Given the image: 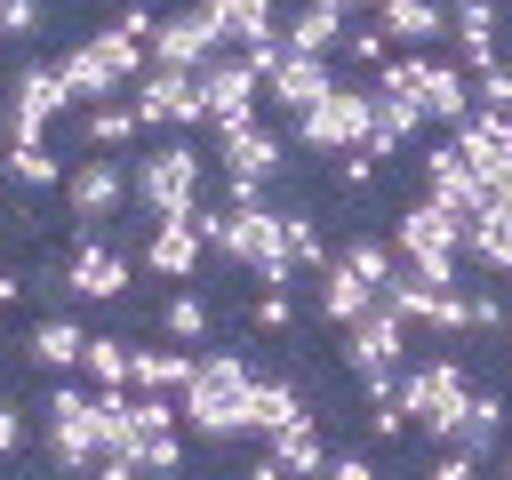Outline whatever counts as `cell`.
Instances as JSON below:
<instances>
[{
  "mask_svg": "<svg viewBox=\"0 0 512 480\" xmlns=\"http://www.w3.org/2000/svg\"><path fill=\"white\" fill-rule=\"evenodd\" d=\"M176 408H184V424H192L200 440L256 432V368H248L240 352H200V368H192V384L176 392Z\"/></svg>",
  "mask_w": 512,
  "mask_h": 480,
  "instance_id": "obj_1",
  "label": "cell"
},
{
  "mask_svg": "<svg viewBox=\"0 0 512 480\" xmlns=\"http://www.w3.org/2000/svg\"><path fill=\"white\" fill-rule=\"evenodd\" d=\"M368 128H376V88H360V80H336L320 104H304L296 112V144L304 152H352V144H368Z\"/></svg>",
  "mask_w": 512,
  "mask_h": 480,
  "instance_id": "obj_2",
  "label": "cell"
},
{
  "mask_svg": "<svg viewBox=\"0 0 512 480\" xmlns=\"http://www.w3.org/2000/svg\"><path fill=\"white\" fill-rule=\"evenodd\" d=\"M464 224L472 216H456L448 200H408L400 208V224H392V248L408 256V264H424V272H440V280H456V264H464Z\"/></svg>",
  "mask_w": 512,
  "mask_h": 480,
  "instance_id": "obj_3",
  "label": "cell"
},
{
  "mask_svg": "<svg viewBox=\"0 0 512 480\" xmlns=\"http://www.w3.org/2000/svg\"><path fill=\"white\" fill-rule=\"evenodd\" d=\"M200 184H208V160L192 144H152L136 160V208L144 216H192L200 208Z\"/></svg>",
  "mask_w": 512,
  "mask_h": 480,
  "instance_id": "obj_4",
  "label": "cell"
},
{
  "mask_svg": "<svg viewBox=\"0 0 512 480\" xmlns=\"http://www.w3.org/2000/svg\"><path fill=\"white\" fill-rule=\"evenodd\" d=\"M400 400H408L416 432H432V440H456V424H464V400H472V384H464V360L448 352V360H416V368H400Z\"/></svg>",
  "mask_w": 512,
  "mask_h": 480,
  "instance_id": "obj_5",
  "label": "cell"
},
{
  "mask_svg": "<svg viewBox=\"0 0 512 480\" xmlns=\"http://www.w3.org/2000/svg\"><path fill=\"white\" fill-rule=\"evenodd\" d=\"M120 96L144 112V128H208L200 72H184V64H144V72H136Z\"/></svg>",
  "mask_w": 512,
  "mask_h": 480,
  "instance_id": "obj_6",
  "label": "cell"
},
{
  "mask_svg": "<svg viewBox=\"0 0 512 480\" xmlns=\"http://www.w3.org/2000/svg\"><path fill=\"white\" fill-rule=\"evenodd\" d=\"M344 368L368 384V376H400L408 368V320L376 296L360 320H344Z\"/></svg>",
  "mask_w": 512,
  "mask_h": 480,
  "instance_id": "obj_7",
  "label": "cell"
},
{
  "mask_svg": "<svg viewBox=\"0 0 512 480\" xmlns=\"http://www.w3.org/2000/svg\"><path fill=\"white\" fill-rule=\"evenodd\" d=\"M72 112V88L56 64H24L8 88V144H48V128Z\"/></svg>",
  "mask_w": 512,
  "mask_h": 480,
  "instance_id": "obj_8",
  "label": "cell"
},
{
  "mask_svg": "<svg viewBox=\"0 0 512 480\" xmlns=\"http://www.w3.org/2000/svg\"><path fill=\"white\" fill-rule=\"evenodd\" d=\"M64 200H72V224L96 232V224H112V216L136 200V168H128V160H80V168L64 176Z\"/></svg>",
  "mask_w": 512,
  "mask_h": 480,
  "instance_id": "obj_9",
  "label": "cell"
},
{
  "mask_svg": "<svg viewBox=\"0 0 512 480\" xmlns=\"http://www.w3.org/2000/svg\"><path fill=\"white\" fill-rule=\"evenodd\" d=\"M200 96H208V128H224V120H248V112H256V96H264V72H256V56H248V48H216V56L200 64Z\"/></svg>",
  "mask_w": 512,
  "mask_h": 480,
  "instance_id": "obj_10",
  "label": "cell"
},
{
  "mask_svg": "<svg viewBox=\"0 0 512 480\" xmlns=\"http://www.w3.org/2000/svg\"><path fill=\"white\" fill-rule=\"evenodd\" d=\"M48 456H56V464H96V456H104L96 392H80V384H56V392H48Z\"/></svg>",
  "mask_w": 512,
  "mask_h": 480,
  "instance_id": "obj_11",
  "label": "cell"
},
{
  "mask_svg": "<svg viewBox=\"0 0 512 480\" xmlns=\"http://www.w3.org/2000/svg\"><path fill=\"white\" fill-rule=\"evenodd\" d=\"M216 48H224V24H216L208 0H200V8H176V16L152 24V64H184V72H200Z\"/></svg>",
  "mask_w": 512,
  "mask_h": 480,
  "instance_id": "obj_12",
  "label": "cell"
},
{
  "mask_svg": "<svg viewBox=\"0 0 512 480\" xmlns=\"http://www.w3.org/2000/svg\"><path fill=\"white\" fill-rule=\"evenodd\" d=\"M328 88H336V64H328V56H304V48L280 40V56H272V72H264V104H280V112L296 120V112L320 104Z\"/></svg>",
  "mask_w": 512,
  "mask_h": 480,
  "instance_id": "obj_13",
  "label": "cell"
},
{
  "mask_svg": "<svg viewBox=\"0 0 512 480\" xmlns=\"http://www.w3.org/2000/svg\"><path fill=\"white\" fill-rule=\"evenodd\" d=\"M216 160H224V176L272 184V176H280V136L256 128V112H248V120H224V128H216Z\"/></svg>",
  "mask_w": 512,
  "mask_h": 480,
  "instance_id": "obj_14",
  "label": "cell"
},
{
  "mask_svg": "<svg viewBox=\"0 0 512 480\" xmlns=\"http://www.w3.org/2000/svg\"><path fill=\"white\" fill-rule=\"evenodd\" d=\"M200 248H208V232H200V208H192V216H152V240H144V272H160V280H192Z\"/></svg>",
  "mask_w": 512,
  "mask_h": 480,
  "instance_id": "obj_15",
  "label": "cell"
},
{
  "mask_svg": "<svg viewBox=\"0 0 512 480\" xmlns=\"http://www.w3.org/2000/svg\"><path fill=\"white\" fill-rule=\"evenodd\" d=\"M64 288L72 296H88V304H112V296H128V256L120 248H104L96 232L72 248V264H64Z\"/></svg>",
  "mask_w": 512,
  "mask_h": 480,
  "instance_id": "obj_16",
  "label": "cell"
},
{
  "mask_svg": "<svg viewBox=\"0 0 512 480\" xmlns=\"http://www.w3.org/2000/svg\"><path fill=\"white\" fill-rule=\"evenodd\" d=\"M56 72H64V88H72V104H104V96H120V88H128V72L112 64V48H104V40L64 48V56H56Z\"/></svg>",
  "mask_w": 512,
  "mask_h": 480,
  "instance_id": "obj_17",
  "label": "cell"
},
{
  "mask_svg": "<svg viewBox=\"0 0 512 480\" xmlns=\"http://www.w3.org/2000/svg\"><path fill=\"white\" fill-rule=\"evenodd\" d=\"M424 192H432V200H448L456 216H472V208H480V176H472V152H464L456 136L424 152Z\"/></svg>",
  "mask_w": 512,
  "mask_h": 480,
  "instance_id": "obj_18",
  "label": "cell"
},
{
  "mask_svg": "<svg viewBox=\"0 0 512 480\" xmlns=\"http://www.w3.org/2000/svg\"><path fill=\"white\" fill-rule=\"evenodd\" d=\"M344 32H352V8H336V0H304V8L280 24V40H288V48H304V56H336V48H344Z\"/></svg>",
  "mask_w": 512,
  "mask_h": 480,
  "instance_id": "obj_19",
  "label": "cell"
},
{
  "mask_svg": "<svg viewBox=\"0 0 512 480\" xmlns=\"http://www.w3.org/2000/svg\"><path fill=\"white\" fill-rule=\"evenodd\" d=\"M416 96H424V112H432V120H448V128L480 104L472 72H464V64H440V56H424V88H416Z\"/></svg>",
  "mask_w": 512,
  "mask_h": 480,
  "instance_id": "obj_20",
  "label": "cell"
},
{
  "mask_svg": "<svg viewBox=\"0 0 512 480\" xmlns=\"http://www.w3.org/2000/svg\"><path fill=\"white\" fill-rule=\"evenodd\" d=\"M376 24H384L400 48H432V40H448V8H440V0H376Z\"/></svg>",
  "mask_w": 512,
  "mask_h": 480,
  "instance_id": "obj_21",
  "label": "cell"
},
{
  "mask_svg": "<svg viewBox=\"0 0 512 480\" xmlns=\"http://www.w3.org/2000/svg\"><path fill=\"white\" fill-rule=\"evenodd\" d=\"M464 264L512 280V208H480V216L464 224Z\"/></svg>",
  "mask_w": 512,
  "mask_h": 480,
  "instance_id": "obj_22",
  "label": "cell"
},
{
  "mask_svg": "<svg viewBox=\"0 0 512 480\" xmlns=\"http://www.w3.org/2000/svg\"><path fill=\"white\" fill-rule=\"evenodd\" d=\"M432 112H424V96H392V88H376V128H368V152L376 160H392L416 128H424Z\"/></svg>",
  "mask_w": 512,
  "mask_h": 480,
  "instance_id": "obj_23",
  "label": "cell"
},
{
  "mask_svg": "<svg viewBox=\"0 0 512 480\" xmlns=\"http://www.w3.org/2000/svg\"><path fill=\"white\" fill-rule=\"evenodd\" d=\"M192 368H200V360H192V352H176V336H168V344H136L128 384H136V392H184V384H192Z\"/></svg>",
  "mask_w": 512,
  "mask_h": 480,
  "instance_id": "obj_24",
  "label": "cell"
},
{
  "mask_svg": "<svg viewBox=\"0 0 512 480\" xmlns=\"http://www.w3.org/2000/svg\"><path fill=\"white\" fill-rule=\"evenodd\" d=\"M368 304H376V288H368L344 256H328V272H320V320H336V328H344V320H360Z\"/></svg>",
  "mask_w": 512,
  "mask_h": 480,
  "instance_id": "obj_25",
  "label": "cell"
},
{
  "mask_svg": "<svg viewBox=\"0 0 512 480\" xmlns=\"http://www.w3.org/2000/svg\"><path fill=\"white\" fill-rule=\"evenodd\" d=\"M216 24H224V48H256L280 32V0H208Z\"/></svg>",
  "mask_w": 512,
  "mask_h": 480,
  "instance_id": "obj_26",
  "label": "cell"
},
{
  "mask_svg": "<svg viewBox=\"0 0 512 480\" xmlns=\"http://www.w3.org/2000/svg\"><path fill=\"white\" fill-rule=\"evenodd\" d=\"M80 352H88V328H80V320H64V312H56V320H40V328H32V360H40V368L72 376V368H80Z\"/></svg>",
  "mask_w": 512,
  "mask_h": 480,
  "instance_id": "obj_27",
  "label": "cell"
},
{
  "mask_svg": "<svg viewBox=\"0 0 512 480\" xmlns=\"http://www.w3.org/2000/svg\"><path fill=\"white\" fill-rule=\"evenodd\" d=\"M288 424H312V416H304V392H296L288 376H256V440H272V432H288Z\"/></svg>",
  "mask_w": 512,
  "mask_h": 480,
  "instance_id": "obj_28",
  "label": "cell"
},
{
  "mask_svg": "<svg viewBox=\"0 0 512 480\" xmlns=\"http://www.w3.org/2000/svg\"><path fill=\"white\" fill-rule=\"evenodd\" d=\"M456 448H472V456H504V400H496V392H472V400H464Z\"/></svg>",
  "mask_w": 512,
  "mask_h": 480,
  "instance_id": "obj_29",
  "label": "cell"
},
{
  "mask_svg": "<svg viewBox=\"0 0 512 480\" xmlns=\"http://www.w3.org/2000/svg\"><path fill=\"white\" fill-rule=\"evenodd\" d=\"M80 128H88V144H96V152H120V144H136V136H144V112L104 96V104H88V120H80Z\"/></svg>",
  "mask_w": 512,
  "mask_h": 480,
  "instance_id": "obj_30",
  "label": "cell"
},
{
  "mask_svg": "<svg viewBox=\"0 0 512 480\" xmlns=\"http://www.w3.org/2000/svg\"><path fill=\"white\" fill-rule=\"evenodd\" d=\"M0 176L24 184V192H48V184H64V160H56L48 144H8V152H0Z\"/></svg>",
  "mask_w": 512,
  "mask_h": 480,
  "instance_id": "obj_31",
  "label": "cell"
},
{
  "mask_svg": "<svg viewBox=\"0 0 512 480\" xmlns=\"http://www.w3.org/2000/svg\"><path fill=\"white\" fill-rule=\"evenodd\" d=\"M128 360H136V344H128V336H88L80 376H88V384H128Z\"/></svg>",
  "mask_w": 512,
  "mask_h": 480,
  "instance_id": "obj_32",
  "label": "cell"
},
{
  "mask_svg": "<svg viewBox=\"0 0 512 480\" xmlns=\"http://www.w3.org/2000/svg\"><path fill=\"white\" fill-rule=\"evenodd\" d=\"M320 464H328V448H320V432H312V424L272 432V472H320Z\"/></svg>",
  "mask_w": 512,
  "mask_h": 480,
  "instance_id": "obj_33",
  "label": "cell"
},
{
  "mask_svg": "<svg viewBox=\"0 0 512 480\" xmlns=\"http://www.w3.org/2000/svg\"><path fill=\"white\" fill-rule=\"evenodd\" d=\"M344 264H352V272H360L368 288H384V280L400 272V248H392V240H376V232H360V240L344 248Z\"/></svg>",
  "mask_w": 512,
  "mask_h": 480,
  "instance_id": "obj_34",
  "label": "cell"
},
{
  "mask_svg": "<svg viewBox=\"0 0 512 480\" xmlns=\"http://www.w3.org/2000/svg\"><path fill=\"white\" fill-rule=\"evenodd\" d=\"M160 328H168L176 344H200V336H208V296H168Z\"/></svg>",
  "mask_w": 512,
  "mask_h": 480,
  "instance_id": "obj_35",
  "label": "cell"
},
{
  "mask_svg": "<svg viewBox=\"0 0 512 480\" xmlns=\"http://www.w3.org/2000/svg\"><path fill=\"white\" fill-rule=\"evenodd\" d=\"M472 176H480V208H512V152L472 160ZM480 208H472V216H480Z\"/></svg>",
  "mask_w": 512,
  "mask_h": 480,
  "instance_id": "obj_36",
  "label": "cell"
},
{
  "mask_svg": "<svg viewBox=\"0 0 512 480\" xmlns=\"http://www.w3.org/2000/svg\"><path fill=\"white\" fill-rule=\"evenodd\" d=\"M456 56H464V72H488V64H504V48H496V24H456Z\"/></svg>",
  "mask_w": 512,
  "mask_h": 480,
  "instance_id": "obj_37",
  "label": "cell"
},
{
  "mask_svg": "<svg viewBox=\"0 0 512 480\" xmlns=\"http://www.w3.org/2000/svg\"><path fill=\"white\" fill-rule=\"evenodd\" d=\"M280 224H288V248H296V264H304V272H328V248H320V232H312V216H296V208H280Z\"/></svg>",
  "mask_w": 512,
  "mask_h": 480,
  "instance_id": "obj_38",
  "label": "cell"
},
{
  "mask_svg": "<svg viewBox=\"0 0 512 480\" xmlns=\"http://www.w3.org/2000/svg\"><path fill=\"white\" fill-rule=\"evenodd\" d=\"M376 88L416 96V88H424V56H384V64H376Z\"/></svg>",
  "mask_w": 512,
  "mask_h": 480,
  "instance_id": "obj_39",
  "label": "cell"
},
{
  "mask_svg": "<svg viewBox=\"0 0 512 480\" xmlns=\"http://www.w3.org/2000/svg\"><path fill=\"white\" fill-rule=\"evenodd\" d=\"M336 176H344V192H368V184H376V152H368V144L336 152Z\"/></svg>",
  "mask_w": 512,
  "mask_h": 480,
  "instance_id": "obj_40",
  "label": "cell"
},
{
  "mask_svg": "<svg viewBox=\"0 0 512 480\" xmlns=\"http://www.w3.org/2000/svg\"><path fill=\"white\" fill-rule=\"evenodd\" d=\"M136 464H152V472H168V464H184V440H176V432H144V448H136Z\"/></svg>",
  "mask_w": 512,
  "mask_h": 480,
  "instance_id": "obj_41",
  "label": "cell"
},
{
  "mask_svg": "<svg viewBox=\"0 0 512 480\" xmlns=\"http://www.w3.org/2000/svg\"><path fill=\"white\" fill-rule=\"evenodd\" d=\"M384 40H392L384 24H376V32H344V48H336V56H352V64H384Z\"/></svg>",
  "mask_w": 512,
  "mask_h": 480,
  "instance_id": "obj_42",
  "label": "cell"
},
{
  "mask_svg": "<svg viewBox=\"0 0 512 480\" xmlns=\"http://www.w3.org/2000/svg\"><path fill=\"white\" fill-rule=\"evenodd\" d=\"M288 320H296V304H288V288H264V296H256V328H272V336H280Z\"/></svg>",
  "mask_w": 512,
  "mask_h": 480,
  "instance_id": "obj_43",
  "label": "cell"
},
{
  "mask_svg": "<svg viewBox=\"0 0 512 480\" xmlns=\"http://www.w3.org/2000/svg\"><path fill=\"white\" fill-rule=\"evenodd\" d=\"M40 24V0H0V40H24Z\"/></svg>",
  "mask_w": 512,
  "mask_h": 480,
  "instance_id": "obj_44",
  "label": "cell"
},
{
  "mask_svg": "<svg viewBox=\"0 0 512 480\" xmlns=\"http://www.w3.org/2000/svg\"><path fill=\"white\" fill-rule=\"evenodd\" d=\"M16 440H24V416H16V408H8V400H0V456H8V448H16Z\"/></svg>",
  "mask_w": 512,
  "mask_h": 480,
  "instance_id": "obj_45",
  "label": "cell"
},
{
  "mask_svg": "<svg viewBox=\"0 0 512 480\" xmlns=\"http://www.w3.org/2000/svg\"><path fill=\"white\" fill-rule=\"evenodd\" d=\"M16 296H24V280H16V272H0V312H8Z\"/></svg>",
  "mask_w": 512,
  "mask_h": 480,
  "instance_id": "obj_46",
  "label": "cell"
},
{
  "mask_svg": "<svg viewBox=\"0 0 512 480\" xmlns=\"http://www.w3.org/2000/svg\"><path fill=\"white\" fill-rule=\"evenodd\" d=\"M336 8H376V0H336Z\"/></svg>",
  "mask_w": 512,
  "mask_h": 480,
  "instance_id": "obj_47",
  "label": "cell"
},
{
  "mask_svg": "<svg viewBox=\"0 0 512 480\" xmlns=\"http://www.w3.org/2000/svg\"><path fill=\"white\" fill-rule=\"evenodd\" d=\"M504 472H512V440H504Z\"/></svg>",
  "mask_w": 512,
  "mask_h": 480,
  "instance_id": "obj_48",
  "label": "cell"
},
{
  "mask_svg": "<svg viewBox=\"0 0 512 480\" xmlns=\"http://www.w3.org/2000/svg\"><path fill=\"white\" fill-rule=\"evenodd\" d=\"M504 8H512V0H504Z\"/></svg>",
  "mask_w": 512,
  "mask_h": 480,
  "instance_id": "obj_49",
  "label": "cell"
}]
</instances>
